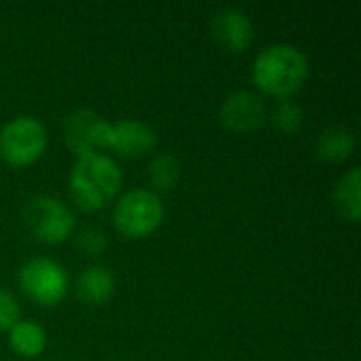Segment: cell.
I'll return each mask as SVG.
<instances>
[{"label":"cell","instance_id":"obj_1","mask_svg":"<svg viewBox=\"0 0 361 361\" xmlns=\"http://www.w3.org/2000/svg\"><path fill=\"white\" fill-rule=\"evenodd\" d=\"M309 76V59L294 44H271L254 61V82L269 95L288 97L296 93Z\"/></svg>","mask_w":361,"mask_h":361},{"label":"cell","instance_id":"obj_2","mask_svg":"<svg viewBox=\"0 0 361 361\" xmlns=\"http://www.w3.org/2000/svg\"><path fill=\"white\" fill-rule=\"evenodd\" d=\"M123 176L118 165L102 152L78 157L70 173V195L85 212L102 209L121 188Z\"/></svg>","mask_w":361,"mask_h":361},{"label":"cell","instance_id":"obj_3","mask_svg":"<svg viewBox=\"0 0 361 361\" xmlns=\"http://www.w3.org/2000/svg\"><path fill=\"white\" fill-rule=\"evenodd\" d=\"M163 216H165V207L159 195L144 188L125 192L112 212V220L118 233L133 239L154 233L161 226Z\"/></svg>","mask_w":361,"mask_h":361},{"label":"cell","instance_id":"obj_4","mask_svg":"<svg viewBox=\"0 0 361 361\" xmlns=\"http://www.w3.org/2000/svg\"><path fill=\"white\" fill-rule=\"evenodd\" d=\"M19 286L34 302L53 307L66 298L70 279L57 260L38 256L19 269Z\"/></svg>","mask_w":361,"mask_h":361},{"label":"cell","instance_id":"obj_5","mask_svg":"<svg viewBox=\"0 0 361 361\" xmlns=\"http://www.w3.org/2000/svg\"><path fill=\"white\" fill-rule=\"evenodd\" d=\"M47 146V129L34 116H17L0 129V157L11 165L34 163Z\"/></svg>","mask_w":361,"mask_h":361},{"label":"cell","instance_id":"obj_6","mask_svg":"<svg viewBox=\"0 0 361 361\" xmlns=\"http://www.w3.org/2000/svg\"><path fill=\"white\" fill-rule=\"evenodd\" d=\"M23 220L32 235L44 243H61L74 231V214L70 207L49 195L30 199L23 207Z\"/></svg>","mask_w":361,"mask_h":361},{"label":"cell","instance_id":"obj_7","mask_svg":"<svg viewBox=\"0 0 361 361\" xmlns=\"http://www.w3.org/2000/svg\"><path fill=\"white\" fill-rule=\"evenodd\" d=\"M110 127L112 123L97 116L93 110H76L66 118L63 125V137L68 148L76 157H85L91 152H99L102 148H108L110 140Z\"/></svg>","mask_w":361,"mask_h":361},{"label":"cell","instance_id":"obj_8","mask_svg":"<svg viewBox=\"0 0 361 361\" xmlns=\"http://www.w3.org/2000/svg\"><path fill=\"white\" fill-rule=\"evenodd\" d=\"M264 116H267L264 102L252 91L231 93L220 108L222 123L237 133H250L258 129L264 123Z\"/></svg>","mask_w":361,"mask_h":361},{"label":"cell","instance_id":"obj_9","mask_svg":"<svg viewBox=\"0 0 361 361\" xmlns=\"http://www.w3.org/2000/svg\"><path fill=\"white\" fill-rule=\"evenodd\" d=\"M212 34L220 47L239 53L254 40V25L250 17L239 8H222L212 19Z\"/></svg>","mask_w":361,"mask_h":361},{"label":"cell","instance_id":"obj_10","mask_svg":"<svg viewBox=\"0 0 361 361\" xmlns=\"http://www.w3.org/2000/svg\"><path fill=\"white\" fill-rule=\"evenodd\" d=\"M157 144L154 131L142 121H121L110 127L108 148L116 150L123 157H142L150 152Z\"/></svg>","mask_w":361,"mask_h":361},{"label":"cell","instance_id":"obj_11","mask_svg":"<svg viewBox=\"0 0 361 361\" xmlns=\"http://www.w3.org/2000/svg\"><path fill=\"white\" fill-rule=\"evenodd\" d=\"M114 286L116 281L110 269L99 264L82 269V273L76 279L78 298L87 305H104L106 300H110V296L114 294Z\"/></svg>","mask_w":361,"mask_h":361},{"label":"cell","instance_id":"obj_12","mask_svg":"<svg viewBox=\"0 0 361 361\" xmlns=\"http://www.w3.org/2000/svg\"><path fill=\"white\" fill-rule=\"evenodd\" d=\"M361 171L360 167H351L334 188V207L341 218L349 222H357L361 216Z\"/></svg>","mask_w":361,"mask_h":361},{"label":"cell","instance_id":"obj_13","mask_svg":"<svg viewBox=\"0 0 361 361\" xmlns=\"http://www.w3.org/2000/svg\"><path fill=\"white\" fill-rule=\"evenodd\" d=\"M317 157L330 163L345 161L355 150V135L345 127H328L319 133L315 144Z\"/></svg>","mask_w":361,"mask_h":361},{"label":"cell","instance_id":"obj_14","mask_svg":"<svg viewBox=\"0 0 361 361\" xmlns=\"http://www.w3.org/2000/svg\"><path fill=\"white\" fill-rule=\"evenodd\" d=\"M11 347L23 357H36L47 347V332L34 322H17L11 330Z\"/></svg>","mask_w":361,"mask_h":361},{"label":"cell","instance_id":"obj_15","mask_svg":"<svg viewBox=\"0 0 361 361\" xmlns=\"http://www.w3.org/2000/svg\"><path fill=\"white\" fill-rule=\"evenodd\" d=\"M148 176L154 188L169 190L180 178V165L171 154H157L148 165Z\"/></svg>","mask_w":361,"mask_h":361},{"label":"cell","instance_id":"obj_16","mask_svg":"<svg viewBox=\"0 0 361 361\" xmlns=\"http://www.w3.org/2000/svg\"><path fill=\"white\" fill-rule=\"evenodd\" d=\"M302 118L305 116H302L300 106L294 102H288V99L277 104V108L273 112V123L283 133H296L302 127Z\"/></svg>","mask_w":361,"mask_h":361},{"label":"cell","instance_id":"obj_17","mask_svg":"<svg viewBox=\"0 0 361 361\" xmlns=\"http://www.w3.org/2000/svg\"><path fill=\"white\" fill-rule=\"evenodd\" d=\"M76 245L87 254V256H97L108 247V237L104 231L97 226H85L76 233Z\"/></svg>","mask_w":361,"mask_h":361},{"label":"cell","instance_id":"obj_18","mask_svg":"<svg viewBox=\"0 0 361 361\" xmlns=\"http://www.w3.org/2000/svg\"><path fill=\"white\" fill-rule=\"evenodd\" d=\"M19 315L21 311H19L17 298L11 292L0 288V332L11 330L19 322Z\"/></svg>","mask_w":361,"mask_h":361}]
</instances>
